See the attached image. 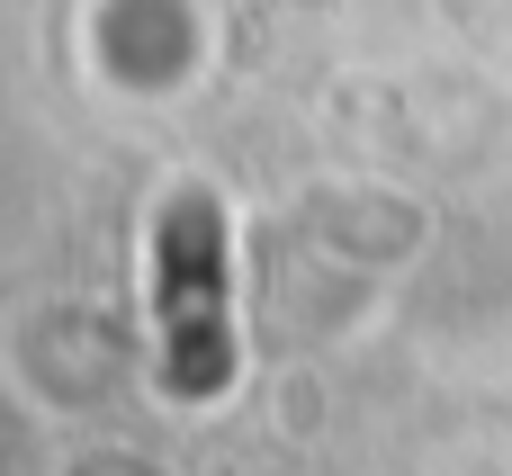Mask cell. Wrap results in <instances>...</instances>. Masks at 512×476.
Masks as SVG:
<instances>
[{"mask_svg":"<svg viewBox=\"0 0 512 476\" xmlns=\"http://www.w3.org/2000/svg\"><path fill=\"white\" fill-rule=\"evenodd\" d=\"M162 279H171V387L198 396L225 378V288H216V207H171L162 234Z\"/></svg>","mask_w":512,"mask_h":476,"instance_id":"6da1fadb","label":"cell"}]
</instances>
